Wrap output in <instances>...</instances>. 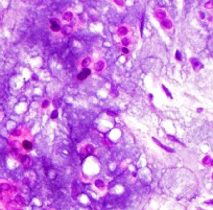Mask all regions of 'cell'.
Instances as JSON below:
<instances>
[{
    "instance_id": "obj_1",
    "label": "cell",
    "mask_w": 213,
    "mask_h": 210,
    "mask_svg": "<svg viewBox=\"0 0 213 210\" xmlns=\"http://www.w3.org/2000/svg\"><path fill=\"white\" fill-rule=\"evenodd\" d=\"M15 186L10 181L0 180V201L7 202L15 194Z\"/></svg>"
},
{
    "instance_id": "obj_2",
    "label": "cell",
    "mask_w": 213,
    "mask_h": 210,
    "mask_svg": "<svg viewBox=\"0 0 213 210\" xmlns=\"http://www.w3.org/2000/svg\"><path fill=\"white\" fill-rule=\"evenodd\" d=\"M50 29L53 32H60L62 29V24H61V20H50Z\"/></svg>"
},
{
    "instance_id": "obj_3",
    "label": "cell",
    "mask_w": 213,
    "mask_h": 210,
    "mask_svg": "<svg viewBox=\"0 0 213 210\" xmlns=\"http://www.w3.org/2000/svg\"><path fill=\"white\" fill-rule=\"evenodd\" d=\"M90 74H91V69L90 68H83L82 69V71L77 75V80L78 81H85Z\"/></svg>"
}]
</instances>
